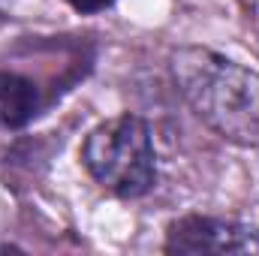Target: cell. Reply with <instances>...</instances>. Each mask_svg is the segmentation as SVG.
Here are the masks:
<instances>
[{"instance_id":"obj_5","label":"cell","mask_w":259,"mask_h":256,"mask_svg":"<svg viewBox=\"0 0 259 256\" xmlns=\"http://www.w3.org/2000/svg\"><path fill=\"white\" fill-rule=\"evenodd\" d=\"M66 3L81 15H94V12H106L115 0H66Z\"/></svg>"},{"instance_id":"obj_4","label":"cell","mask_w":259,"mask_h":256,"mask_svg":"<svg viewBox=\"0 0 259 256\" xmlns=\"http://www.w3.org/2000/svg\"><path fill=\"white\" fill-rule=\"evenodd\" d=\"M39 88L18 72H0V130H21L39 115Z\"/></svg>"},{"instance_id":"obj_6","label":"cell","mask_w":259,"mask_h":256,"mask_svg":"<svg viewBox=\"0 0 259 256\" xmlns=\"http://www.w3.org/2000/svg\"><path fill=\"white\" fill-rule=\"evenodd\" d=\"M0 250H3V253H9V250H18V247H15V244H0Z\"/></svg>"},{"instance_id":"obj_3","label":"cell","mask_w":259,"mask_h":256,"mask_svg":"<svg viewBox=\"0 0 259 256\" xmlns=\"http://www.w3.org/2000/svg\"><path fill=\"white\" fill-rule=\"evenodd\" d=\"M163 250L178 256H259V226L235 217L184 214L169 223Z\"/></svg>"},{"instance_id":"obj_1","label":"cell","mask_w":259,"mask_h":256,"mask_svg":"<svg viewBox=\"0 0 259 256\" xmlns=\"http://www.w3.org/2000/svg\"><path fill=\"white\" fill-rule=\"evenodd\" d=\"M169 72L193 115L220 139L244 148L259 145V72L205 46H181Z\"/></svg>"},{"instance_id":"obj_2","label":"cell","mask_w":259,"mask_h":256,"mask_svg":"<svg viewBox=\"0 0 259 256\" xmlns=\"http://www.w3.org/2000/svg\"><path fill=\"white\" fill-rule=\"evenodd\" d=\"M81 163L91 178L121 199H139L157 184V151L151 127L139 115H118L88 133Z\"/></svg>"}]
</instances>
